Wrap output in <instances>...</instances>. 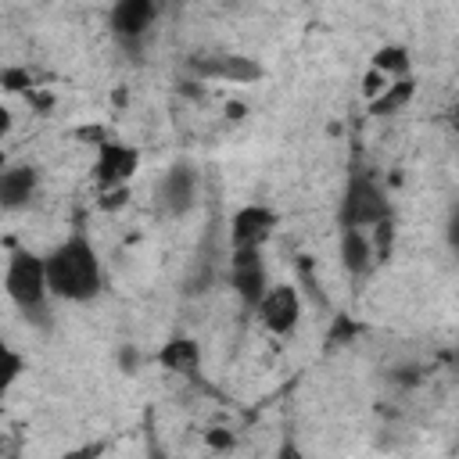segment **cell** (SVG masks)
Returning a JSON list of instances; mask_svg holds the SVG:
<instances>
[{
    "label": "cell",
    "mask_w": 459,
    "mask_h": 459,
    "mask_svg": "<svg viewBox=\"0 0 459 459\" xmlns=\"http://www.w3.org/2000/svg\"><path fill=\"white\" fill-rule=\"evenodd\" d=\"M262 326L276 337H290L301 323V294L290 287V283H269L265 294L258 298L255 305Z\"/></svg>",
    "instance_id": "8992f818"
},
{
    "label": "cell",
    "mask_w": 459,
    "mask_h": 459,
    "mask_svg": "<svg viewBox=\"0 0 459 459\" xmlns=\"http://www.w3.org/2000/svg\"><path fill=\"white\" fill-rule=\"evenodd\" d=\"M194 72L201 79H215V82H230V86H247L262 79V65L244 57V54H212V57H197Z\"/></svg>",
    "instance_id": "30bf717a"
},
{
    "label": "cell",
    "mask_w": 459,
    "mask_h": 459,
    "mask_svg": "<svg viewBox=\"0 0 459 459\" xmlns=\"http://www.w3.org/2000/svg\"><path fill=\"white\" fill-rule=\"evenodd\" d=\"M416 93V79L412 75H398L394 82H387L373 100H369V115H394L402 111Z\"/></svg>",
    "instance_id": "5bb4252c"
},
{
    "label": "cell",
    "mask_w": 459,
    "mask_h": 459,
    "mask_svg": "<svg viewBox=\"0 0 459 459\" xmlns=\"http://www.w3.org/2000/svg\"><path fill=\"white\" fill-rule=\"evenodd\" d=\"M140 147L126 143V140H100L97 143V158H93V183L97 190H118L129 186L133 176L140 172Z\"/></svg>",
    "instance_id": "277c9868"
},
{
    "label": "cell",
    "mask_w": 459,
    "mask_h": 459,
    "mask_svg": "<svg viewBox=\"0 0 459 459\" xmlns=\"http://www.w3.org/2000/svg\"><path fill=\"white\" fill-rule=\"evenodd\" d=\"M126 201H129V186L100 190V212H118V208H126Z\"/></svg>",
    "instance_id": "ac0fdd59"
},
{
    "label": "cell",
    "mask_w": 459,
    "mask_h": 459,
    "mask_svg": "<svg viewBox=\"0 0 459 459\" xmlns=\"http://www.w3.org/2000/svg\"><path fill=\"white\" fill-rule=\"evenodd\" d=\"M154 362H158L165 373L194 377V373L201 369V344H197L194 337H186V333H176V337H169V341L158 348Z\"/></svg>",
    "instance_id": "7c38bea8"
},
{
    "label": "cell",
    "mask_w": 459,
    "mask_h": 459,
    "mask_svg": "<svg viewBox=\"0 0 459 459\" xmlns=\"http://www.w3.org/2000/svg\"><path fill=\"white\" fill-rule=\"evenodd\" d=\"M230 287L237 290V298L255 308L258 298L269 287V273H265V258L262 247H230Z\"/></svg>",
    "instance_id": "ba28073f"
},
{
    "label": "cell",
    "mask_w": 459,
    "mask_h": 459,
    "mask_svg": "<svg viewBox=\"0 0 459 459\" xmlns=\"http://www.w3.org/2000/svg\"><path fill=\"white\" fill-rule=\"evenodd\" d=\"M276 226H280V215L265 201L240 204L230 215V247H265Z\"/></svg>",
    "instance_id": "52a82bcc"
},
{
    "label": "cell",
    "mask_w": 459,
    "mask_h": 459,
    "mask_svg": "<svg viewBox=\"0 0 459 459\" xmlns=\"http://www.w3.org/2000/svg\"><path fill=\"white\" fill-rule=\"evenodd\" d=\"M369 68H377L380 75H409V68H412V57H409V47H402V43H384V47H377L373 50V57H369Z\"/></svg>",
    "instance_id": "9a60e30c"
},
{
    "label": "cell",
    "mask_w": 459,
    "mask_h": 459,
    "mask_svg": "<svg viewBox=\"0 0 459 459\" xmlns=\"http://www.w3.org/2000/svg\"><path fill=\"white\" fill-rule=\"evenodd\" d=\"M391 219V201L384 194V186L377 183L373 172L366 169H351L337 201V226H359V230H373L377 222Z\"/></svg>",
    "instance_id": "3957f363"
},
{
    "label": "cell",
    "mask_w": 459,
    "mask_h": 459,
    "mask_svg": "<svg viewBox=\"0 0 459 459\" xmlns=\"http://www.w3.org/2000/svg\"><path fill=\"white\" fill-rule=\"evenodd\" d=\"M341 265L344 273L351 276H362L369 265H373V240H369V230H359V226H341Z\"/></svg>",
    "instance_id": "4fadbf2b"
},
{
    "label": "cell",
    "mask_w": 459,
    "mask_h": 459,
    "mask_svg": "<svg viewBox=\"0 0 459 459\" xmlns=\"http://www.w3.org/2000/svg\"><path fill=\"white\" fill-rule=\"evenodd\" d=\"M197 190H201V179H197V169L190 161H176L161 172L158 186H154V201L158 208L169 215V219H183L194 212L197 204Z\"/></svg>",
    "instance_id": "5b68a950"
},
{
    "label": "cell",
    "mask_w": 459,
    "mask_h": 459,
    "mask_svg": "<svg viewBox=\"0 0 459 459\" xmlns=\"http://www.w3.org/2000/svg\"><path fill=\"white\" fill-rule=\"evenodd\" d=\"M39 194V169L29 165V161H18V165H4L0 172V212H22L36 201Z\"/></svg>",
    "instance_id": "8fae6325"
},
{
    "label": "cell",
    "mask_w": 459,
    "mask_h": 459,
    "mask_svg": "<svg viewBox=\"0 0 459 459\" xmlns=\"http://www.w3.org/2000/svg\"><path fill=\"white\" fill-rule=\"evenodd\" d=\"M4 165H7V154H4V147H0V172H4Z\"/></svg>",
    "instance_id": "7402d4cb"
},
{
    "label": "cell",
    "mask_w": 459,
    "mask_h": 459,
    "mask_svg": "<svg viewBox=\"0 0 459 459\" xmlns=\"http://www.w3.org/2000/svg\"><path fill=\"white\" fill-rule=\"evenodd\" d=\"M22 373H25V359H22V351L11 348V344L4 341V333H0V402H4L7 391L18 384Z\"/></svg>",
    "instance_id": "2e32d148"
},
{
    "label": "cell",
    "mask_w": 459,
    "mask_h": 459,
    "mask_svg": "<svg viewBox=\"0 0 459 459\" xmlns=\"http://www.w3.org/2000/svg\"><path fill=\"white\" fill-rule=\"evenodd\" d=\"M384 86H387V75H380L377 68H369V72L362 75V97H366V100H373Z\"/></svg>",
    "instance_id": "d6986e66"
},
{
    "label": "cell",
    "mask_w": 459,
    "mask_h": 459,
    "mask_svg": "<svg viewBox=\"0 0 459 459\" xmlns=\"http://www.w3.org/2000/svg\"><path fill=\"white\" fill-rule=\"evenodd\" d=\"M208 445L212 448H233V437L230 434H219V430H208Z\"/></svg>",
    "instance_id": "44dd1931"
},
{
    "label": "cell",
    "mask_w": 459,
    "mask_h": 459,
    "mask_svg": "<svg viewBox=\"0 0 459 459\" xmlns=\"http://www.w3.org/2000/svg\"><path fill=\"white\" fill-rule=\"evenodd\" d=\"M47 265V287L50 298L86 305L104 290V265L86 233H68L61 244H54L43 255Z\"/></svg>",
    "instance_id": "6da1fadb"
},
{
    "label": "cell",
    "mask_w": 459,
    "mask_h": 459,
    "mask_svg": "<svg viewBox=\"0 0 459 459\" xmlns=\"http://www.w3.org/2000/svg\"><path fill=\"white\" fill-rule=\"evenodd\" d=\"M4 290L25 323L50 330V287H47L43 255L29 247H14L4 265Z\"/></svg>",
    "instance_id": "7a4b0ae2"
},
{
    "label": "cell",
    "mask_w": 459,
    "mask_h": 459,
    "mask_svg": "<svg viewBox=\"0 0 459 459\" xmlns=\"http://www.w3.org/2000/svg\"><path fill=\"white\" fill-rule=\"evenodd\" d=\"M0 86L4 90H32V79H29V72H22V68H4L0 72Z\"/></svg>",
    "instance_id": "e0dca14e"
},
{
    "label": "cell",
    "mask_w": 459,
    "mask_h": 459,
    "mask_svg": "<svg viewBox=\"0 0 459 459\" xmlns=\"http://www.w3.org/2000/svg\"><path fill=\"white\" fill-rule=\"evenodd\" d=\"M158 18V0H115L108 25L122 47H140Z\"/></svg>",
    "instance_id": "9c48e42d"
},
{
    "label": "cell",
    "mask_w": 459,
    "mask_h": 459,
    "mask_svg": "<svg viewBox=\"0 0 459 459\" xmlns=\"http://www.w3.org/2000/svg\"><path fill=\"white\" fill-rule=\"evenodd\" d=\"M11 126H14V115H11L7 104H0V143H4V136L11 133Z\"/></svg>",
    "instance_id": "ffe728a7"
}]
</instances>
